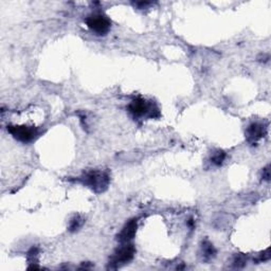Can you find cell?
Segmentation results:
<instances>
[{
  "instance_id": "30bf717a",
  "label": "cell",
  "mask_w": 271,
  "mask_h": 271,
  "mask_svg": "<svg viewBox=\"0 0 271 271\" xmlns=\"http://www.w3.org/2000/svg\"><path fill=\"white\" fill-rule=\"evenodd\" d=\"M226 158V153L222 152V150H218V152H216L213 157H212V162L216 165H220L222 162H224Z\"/></svg>"
},
{
  "instance_id": "8fae6325",
  "label": "cell",
  "mask_w": 271,
  "mask_h": 271,
  "mask_svg": "<svg viewBox=\"0 0 271 271\" xmlns=\"http://www.w3.org/2000/svg\"><path fill=\"white\" fill-rule=\"evenodd\" d=\"M247 262V258L243 255H239L236 256L235 260H234V267H237V268H242L246 265Z\"/></svg>"
},
{
  "instance_id": "9c48e42d",
  "label": "cell",
  "mask_w": 271,
  "mask_h": 271,
  "mask_svg": "<svg viewBox=\"0 0 271 271\" xmlns=\"http://www.w3.org/2000/svg\"><path fill=\"white\" fill-rule=\"evenodd\" d=\"M83 219L81 218V216H79V215H76V216H74L73 218L71 219V221H70V226H69V231H71V232H74V231H76V230H79V229L82 227V225H83Z\"/></svg>"
},
{
  "instance_id": "8992f818",
  "label": "cell",
  "mask_w": 271,
  "mask_h": 271,
  "mask_svg": "<svg viewBox=\"0 0 271 271\" xmlns=\"http://www.w3.org/2000/svg\"><path fill=\"white\" fill-rule=\"evenodd\" d=\"M266 135V128L261 123H252L247 129V141L255 143Z\"/></svg>"
},
{
  "instance_id": "5b68a950",
  "label": "cell",
  "mask_w": 271,
  "mask_h": 271,
  "mask_svg": "<svg viewBox=\"0 0 271 271\" xmlns=\"http://www.w3.org/2000/svg\"><path fill=\"white\" fill-rule=\"evenodd\" d=\"M128 109L131 113H134L135 116H144V114L149 113L150 117H156L154 114L155 112H158L157 109L153 110V107L148 104L145 100L143 99H136L131 102L128 106Z\"/></svg>"
},
{
  "instance_id": "277c9868",
  "label": "cell",
  "mask_w": 271,
  "mask_h": 271,
  "mask_svg": "<svg viewBox=\"0 0 271 271\" xmlns=\"http://www.w3.org/2000/svg\"><path fill=\"white\" fill-rule=\"evenodd\" d=\"M8 131L13 136L15 139L21 142H30L32 141L37 135V130L34 127H29V126H19V125H9Z\"/></svg>"
},
{
  "instance_id": "3957f363",
  "label": "cell",
  "mask_w": 271,
  "mask_h": 271,
  "mask_svg": "<svg viewBox=\"0 0 271 271\" xmlns=\"http://www.w3.org/2000/svg\"><path fill=\"white\" fill-rule=\"evenodd\" d=\"M86 23L92 32L98 35H105L110 29V21L104 15L94 14L87 17Z\"/></svg>"
},
{
  "instance_id": "7a4b0ae2",
  "label": "cell",
  "mask_w": 271,
  "mask_h": 271,
  "mask_svg": "<svg viewBox=\"0 0 271 271\" xmlns=\"http://www.w3.org/2000/svg\"><path fill=\"white\" fill-rule=\"evenodd\" d=\"M135 253H136L135 247L130 244L120 247V248L117 249L113 255L111 256L109 261V266L108 267L116 269L120 266H122V265L130 262L132 258H134Z\"/></svg>"
},
{
  "instance_id": "4fadbf2b",
  "label": "cell",
  "mask_w": 271,
  "mask_h": 271,
  "mask_svg": "<svg viewBox=\"0 0 271 271\" xmlns=\"http://www.w3.org/2000/svg\"><path fill=\"white\" fill-rule=\"evenodd\" d=\"M270 258V252H269V249H267L266 251L264 252V253L261 254V257H260V261H268Z\"/></svg>"
},
{
  "instance_id": "52a82bcc",
  "label": "cell",
  "mask_w": 271,
  "mask_h": 271,
  "mask_svg": "<svg viewBox=\"0 0 271 271\" xmlns=\"http://www.w3.org/2000/svg\"><path fill=\"white\" fill-rule=\"evenodd\" d=\"M137 228H138L137 219H131L130 221H128L118 235L119 242L127 243L131 238H134L135 234L137 232Z\"/></svg>"
},
{
  "instance_id": "7c38bea8",
  "label": "cell",
  "mask_w": 271,
  "mask_h": 271,
  "mask_svg": "<svg viewBox=\"0 0 271 271\" xmlns=\"http://www.w3.org/2000/svg\"><path fill=\"white\" fill-rule=\"evenodd\" d=\"M263 179L266 180V181L270 180V165H267L263 170Z\"/></svg>"
},
{
  "instance_id": "6da1fadb",
  "label": "cell",
  "mask_w": 271,
  "mask_h": 271,
  "mask_svg": "<svg viewBox=\"0 0 271 271\" xmlns=\"http://www.w3.org/2000/svg\"><path fill=\"white\" fill-rule=\"evenodd\" d=\"M81 181L92 189L95 193L104 192L108 184H109V176L104 172L100 171H92L85 174L81 179Z\"/></svg>"
},
{
  "instance_id": "ba28073f",
  "label": "cell",
  "mask_w": 271,
  "mask_h": 271,
  "mask_svg": "<svg viewBox=\"0 0 271 271\" xmlns=\"http://www.w3.org/2000/svg\"><path fill=\"white\" fill-rule=\"evenodd\" d=\"M202 253H203V257L206 261L211 260V258H213L216 254V250L213 247V245L211 244L208 240H204L202 243Z\"/></svg>"
}]
</instances>
